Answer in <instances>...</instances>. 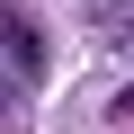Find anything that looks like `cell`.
<instances>
[{
    "label": "cell",
    "instance_id": "cell-1",
    "mask_svg": "<svg viewBox=\"0 0 134 134\" xmlns=\"http://www.w3.org/2000/svg\"><path fill=\"white\" fill-rule=\"evenodd\" d=\"M0 45H9L18 72H36V63H45V45H36V27H27V18H0Z\"/></svg>",
    "mask_w": 134,
    "mask_h": 134
},
{
    "label": "cell",
    "instance_id": "cell-2",
    "mask_svg": "<svg viewBox=\"0 0 134 134\" xmlns=\"http://www.w3.org/2000/svg\"><path fill=\"white\" fill-rule=\"evenodd\" d=\"M107 45H116V54H134V9H125V18L107 27Z\"/></svg>",
    "mask_w": 134,
    "mask_h": 134
},
{
    "label": "cell",
    "instance_id": "cell-3",
    "mask_svg": "<svg viewBox=\"0 0 134 134\" xmlns=\"http://www.w3.org/2000/svg\"><path fill=\"white\" fill-rule=\"evenodd\" d=\"M0 98H9V90H0Z\"/></svg>",
    "mask_w": 134,
    "mask_h": 134
}]
</instances>
